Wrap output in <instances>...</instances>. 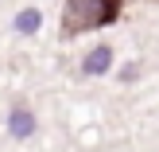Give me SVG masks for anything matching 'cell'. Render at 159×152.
<instances>
[{"label": "cell", "instance_id": "cell-3", "mask_svg": "<svg viewBox=\"0 0 159 152\" xmlns=\"http://www.w3.org/2000/svg\"><path fill=\"white\" fill-rule=\"evenodd\" d=\"M8 129H12V137H31V133H35V113H31L27 105H12Z\"/></svg>", "mask_w": 159, "mask_h": 152}, {"label": "cell", "instance_id": "cell-1", "mask_svg": "<svg viewBox=\"0 0 159 152\" xmlns=\"http://www.w3.org/2000/svg\"><path fill=\"white\" fill-rule=\"evenodd\" d=\"M124 12V0H66L62 4V39H78L85 31H97L116 23Z\"/></svg>", "mask_w": 159, "mask_h": 152}, {"label": "cell", "instance_id": "cell-4", "mask_svg": "<svg viewBox=\"0 0 159 152\" xmlns=\"http://www.w3.org/2000/svg\"><path fill=\"white\" fill-rule=\"evenodd\" d=\"M39 27H43V16H39V8H23V12L16 16V31H20V35H35Z\"/></svg>", "mask_w": 159, "mask_h": 152}, {"label": "cell", "instance_id": "cell-2", "mask_svg": "<svg viewBox=\"0 0 159 152\" xmlns=\"http://www.w3.org/2000/svg\"><path fill=\"white\" fill-rule=\"evenodd\" d=\"M109 66H113V47H109V43H97L89 55H85V62H82L85 74H105Z\"/></svg>", "mask_w": 159, "mask_h": 152}, {"label": "cell", "instance_id": "cell-5", "mask_svg": "<svg viewBox=\"0 0 159 152\" xmlns=\"http://www.w3.org/2000/svg\"><path fill=\"white\" fill-rule=\"evenodd\" d=\"M120 78H124V82H132V78H136V62H128V66L120 70Z\"/></svg>", "mask_w": 159, "mask_h": 152}]
</instances>
